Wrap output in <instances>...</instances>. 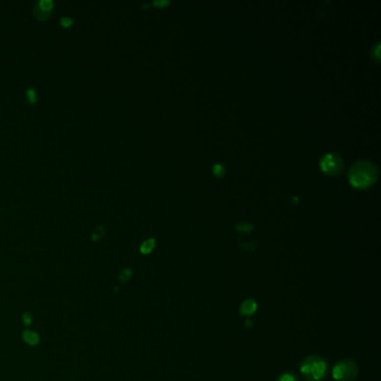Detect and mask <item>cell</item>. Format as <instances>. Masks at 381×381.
<instances>
[{
    "label": "cell",
    "mask_w": 381,
    "mask_h": 381,
    "mask_svg": "<svg viewBox=\"0 0 381 381\" xmlns=\"http://www.w3.org/2000/svg\"><path fill=\"white\" fill-rule=\"evenodd\" d=\"M377 169L374 163L358 161L350 168L349 180L356 188H368L376 181Z\"/></svg>",
    "instance_id": "cell-1"
},
{
    "label": "cell",
    "mask_w": 381,
    "mask_h": 381,
    "mask_svg": "<svg viewBox=\"0 0 381 381\" xmlns=\"http://www.w3.org/2000/svg\"><path fill=\"white\" fill-rule=\"evenodd\" d=\"M328 362L321 356L312 355L301 362L300 370L307 381H321L328 375Z\"/></svg>",
    "instance_id": "cell-2"
},
{
    "label": "cell",
    "mask_w": 381,
    "mask_h": 381,
    "mask_svg": "<svg viewBox=\"0 0 381 381\" xmlns=\"http://www.w3.org/2000/svg\"><path fill=\"white\" fill-rule=\"evenodd\" d=\"M358 366L350 359L339 361L332 371V376L336 381H354L358 377Z\"/></svg>",
    "instance_id": "cell-3"
},
{
    "label": "cell",
    "mask_w": 381,
    "mask_h": 381,
    "mask_svg": "<svg viewBox=\"0 0 381 381\" xmlns=\"http://www.w3.org/2000/svg\"><path fill=\"white\" fill-rule=\"evenodd\" d=\"M320 167L328 175H338L343 169V161L338 154L327 153L320 160Z\"/></svg>",
    "instance_id": "cell-4"
},
{
    "label": "cell",
    "mask_w": 381,
    "mask_h": 381,
    "mask_svg": "<svg viewBox=\"0 0 381 381\" xmlns=\"http://www.w3.org/2000/svg\"><path fill=\"white\" fill-rule=\"evenodd\" d=\"M257 307H258V304L256 301H254L253 299H247L240 304L239 313L242 316H251L257 311Z\"/></svg>",
    "instance_id": "cell-5"
},
{
    "label": "cell",
    "mask_w": 381,
    "mask_h": 381,
    "mask_svg": "<svg viewBox=\"0 0 381 381\" xmlns=\"http://www.w3.org/2000/svg\"><path fill=\"white\" fill-rule=\"evenodd\" d=\"M23 340L25 341L27 344H29V346H37L39 343L38 334L30 330H25L23 332Z\"/></svg>",
    "instance_id": "cell-6"
},
{
    "label": "cell",
    "mask_w": 381,
    "mask_h": 381,
    "mask_svg": "<svg viewBox=\"0 0 381 381\" xmlns=\"http://www.w3.org/2000/svg\"><path fill=\"white\" fill-rule=\"evenodd\" d=\"M154 247H155V239L149 238L144 240V242L141 244V246H140V252H141L143 255H148L154 250Z\"/></svg>",
    "instance_id": "cell-7"
},
{
    "label": "cell",
    "mask_w": 381,
    "mask_h": 381,
    "mask_svg": "<svg viewBox=\"0 0 381 381\" xmlns=\"http://www.w3.org/2000/svg\"><path fill=\"white\" fill-rule=\"evenodd\" d=\"M35 6L37 7L39 10L45 11V13H51V14H53L54 2L51 1V0H39V1L35 2Z\"/></svg>",
    "instance_id": "cell-8"
},
{
    "label": "cell",
    "mask_w": 381,
    "mask_h": 381,
    "mask_svg": "<svg viewBox=\"0 0 381 381\" xmlns=\"http://www.w3.org/2000/svg\"><path fill=\"white\" fill-rule=\"evenodd\" d=\"M26 98H27V102L30 104V105H35L37 103V93H36V90L34 87H29L26 91Z\"/></svg>",
    "instance_id": "cell-9"
},
{
    "label": "cell",
    "mask_w": 381,
    "mask_h": 381,
    "mask_svg": "<svg viewBox=\"0 0 381 381\" xmlns=\"http://www.w3.org/2000/svg\"><path fill=\"white\" fill-rule=\"evenodd\" d=\"M104 234H105V230H104V227L101 226V225H98V226L95 227L94 231L92 232L91 238L93 239L94 242H96V240L101 239V238L103 237V236H104Z\"/></svg>",
    "instance_id": "cell-10"
},
{
    "label": "cell",
    "mask_w": 381,
    "mask_h": 381,
    "mask_svg": "<svg viewBox=\"0 0 381 381\" xmlns=\"http://www.w3.org/2000/svg\"><path fill=\"white\" fill-rule=\"evenodd\" d=\"M275 381H300L299 377L293 372H285V374L280 375Z\"/></svg>",
    "instance_id": "cell-11"
},
{
    "label": "cell",
    "mask_w": 381,
    "mask_h": 381,
    "mask_svg": "<svg viewBox=\"0 0 381 381\" xmlns=\"http://www.w3.org/2000/svg\"><path fill=\"white\" fill-rule=\"evenodd\" d=\"M132 276V270L131 268H126V270H123L121 273H120L119 275V279L121 283H127V280L130 279V278Z\"/></svg>",
    "instance_id": "cell-12"
},
{
    "label": "cell",
    "mask_w": 381,
    "mask_h": 381,
    "mask_svg": "<svg viewBox=\"0 0 381 381\" xmlns=\"http://www.w3.org/2000/svg\"><path fill=\"white\" fill-rule=\"evenodd\" d=\"M236 229H237L239 232H250L253 230V225L251 223H239L237 226H236Z\"/></svg>",
    "instance_id": "cell-13"
},
{
    "label": "cell",
    "mask_w": 381,
    "mask_h": 381,
    "mask_svg": "<svg viewBox=\"0 0 381 381\" xmlns=\"http://www.w3.org/2000/svg\"><path fill=\"white\" fill-rule=\"evenodd\" d=\"M59 24H61V26L63 28L67 29V28H70L72 25H73L74 21H73V18H71V17H62L61 21H59Z\"/></svg>",
    "instance_id": "cell-14"
},
{
    "label": "cell",
    "mask_w": 381,
    "mask_h": 381,
    "mask_svg": "<svg viewBox=\"0 0 381 381\" xmlns=\"http://www.w3.org/2000/svg\"><path fill=\"white\" fill-rule=\"evenodd\" d=\"M212 171H214V174L217 176V177H222V176L224 175V172H225V169H224V167L222 166V164L217 163V164H215L214 168H212Z\"/></svg>",
    "instance_id": "cell-15"
},
{
    "label": "cell",
    "mask_w": 381,
    "mask_h": 381,
    "mask_svg": "<svg viewBox=\"0 0 381 381\" xmlns=\"http://www.w3.org/2000/svg\"><path fill=\"white\" fill-rule=\"evenodd\" d=\"M31 314L28 313V312H26V313L23 314V322L25 326H29V324L31 323Z\"/></svg>",
    "instance_id": "cell-16"
},
{
    "label": "cell",
    "mask_w": 381,
    "mask_h": 381,
    "mask_svg": "<svg viewBox=\"0 0 381 381\" xmlns=\"http://www.w3.org/2000/svg\"><path fill=\"white\" fill-rule=\"evenodd\" d=\"M374 56H375V57H376L377 61H379V57H380V54H379V43L377 44V46H376V51H375V54H374Z\"/></svg>",
    "instance_id": "cell-17"
},
{
    "label": "cell",
    "mask_w": 381,
    "mask_h": 381,
    "mask_svg": "<svg viewBox=\"0 0 381 381\" xmlns=\"http://www.w3.org/2000/svg\"><path fill=\"white\" fill-rule=\"evenodd\" d=\"M153 3H154V5H157V6H164V5H168V3H169V2H168L167 0H164V1H154Z\"/></svg>",
    "instance_id": "cell-18"
}]
</instances>
